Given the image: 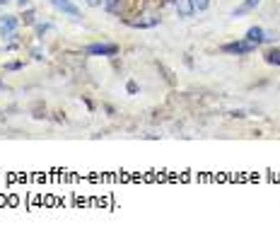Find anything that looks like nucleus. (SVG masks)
I'll return each instance as SVG.
<instances>
[{
  "label": "nucleus",
  "mask_w": 280,
  "mask_h": 237,
  "mask_svg": "<svg viewBox=\"0 0 280 237\" xmlns=\"http://www.w3.org/2000/svg\"><path fill=\"white\" fill-rule=\"evenodd\" d=\"M17 25H20V20L14 15H2L0 17V37H2V42H12L17 37Z\"/></svg>",
  "instance_id": "1"
},
{
  "label": "nucleus",
  "mask_w": 280,
  "mask_h": 237,
  "mask_svg": "<svg viewBox=\"0 0 280 237\" xmlns=\"http://www.w3.org/2000/svg\"><path fill=\"white\" fill-rule=\"evenodd\" d=\"M252 51H256V46L252 42H230L222 44V54H230V56H249Z\"/></svg>",
  "instance_id": "2"
},
{
  "label": "nucleus",
  "mask_w": 280,
  "mask_h": 237,
  "mask_svg": "<svg viewBox=\"0 0 280 237\" xmlns=\"http://www.w3.org/2000/svg\"><path fill=\"white\" fill-rule=\"evenodd\" d=\"M87 56H116L118 54V44H109V42H102V44H90L84 49Z\"/></svg>",
  "instance_id": "3"
},
{
  "label": "nucleus",
  "mask_w": 280,
  "mask_h": 237,
  "mask_svg": "<svg viewBox=\"0 0 280 237\" xmlns=\"http://www.w3.org/2000/svg\"><path fill=\"white\" fill-rule=\"evenodd\" d=\"M54 8H56L58 13L68 15V17H72V20H80L82 17V13H80V8L72 3V0H48Z\"/></svg>",
  "instance_id": "4"
},
{
  "label": "nucleus",
  "mask_w": 280,
  "mask_h": 237,
  "mask_svg": "<svg viewBox=\"0 0 280 237\" xmlns=\"http://www.w3.org/2000/svg\"><path fill=\"white\" fill-rule=\"evenodd\" d=\"M258 5H261V0H244L242 5H237V8L230 13V17H242V15H249V13H254Z\"/></svg>",
  "instance_id": "5"
},
{
  "label": "nucleus",
  "mask_w": 280,
  "mask_h": 237,
  "mask_svg": "<svg viewBox=\"0 0 280 237\" xmlns=\"http://www.w3.org/2000/svg\"><path fill=\"white\" fill-rule=\"evenodd\" d=\"M246 42H252L254 46H261V44H266V32L261 27H252L246 32V37H244Z\"/></svg>",
  "instance_id": "6"
},
{
  "label": "nucleus",
  "mask_w": 280,
  "mask_h": 237,
  "mask_svg": "<svg viewBox=\"0 0 280 237\" xmlns=\"http://www.w3.org/2000/svg\"><path fill=\"white\" fill-rule=\"evenodd\" d=\"M174 8H176L179 17H184V20H188L191 15L196 13V10H194V5H191V0H174Z\"/></svg>",
  "instance_id": "7"
},
{
  "label": "nucleus",
  "mask_w": 280,
  "mask_h": 237,
  "mask_svg": "<svg viewBox=\"0 0 280 237\" xmlns=\"http://www.w3.org/2000/svg\"><path fill=\"white\" fill-rule=\"evenodd\" d=\"M266 63H270V66H280V49H270V51H266Z\"/></svg>",
  "instance_id": "8"
},
{
  "label": "nucleus",
  "mask_w": 280,
  "mask_h": 237,
  "mask_svg": "<svg viewBox=\"0 0 280 237\" xmlns=\"http://www.w3.org/2000/svg\"><path fill=\"white\" fill-rule=\"evenodd\" d=\"M104 8H106V13L118 15L121 13V0H104Z\"/></svg>",
  "instance_id": "9"
},
{
  "label": "nucleus",
  "mask_w": 280,
  "mask_h": 237,
  "mask_svg": "<svg viewBox=\"0 0 280 237\" xmlns=\"http://www.w3.org/2000/svg\"><path fill=\"white\" fill-rule=\"evenodd\" d=\"M191 5H194L196 13H206L210 8V0H191Z\"/></svg>",
  "instance_id": "10"
},
{
  "label": "nucleus",
  "mask_w": 280,
  "mask_h": 237,
  "mask_svg": "<svg viewBox=\"0 0 280 237\" xmlns=\"http://www.w3.org/2000/svg\"><path fill=\"white\" fill-rule=\"evenodd\" d=\"M48 29H54V25H48V22H46V25H36V37L44 39V34H46Z\"/></svg>",
  "instance_id": "11"
},
{
  "label": "nucleus",
  "mask_w": 280,
  "mask_h": 237,
  "mask_svg": "<svg viewBox=\"0 0 280 237\" xmlns=\"http://www.w3.org/2000/svg\"><path fill=\"white\" fill-rule=\"evenodd\" d=\"M34 17H36V13L29 8L27 13H24V25H34Z\"/></svg>",
  "instance_id": "12"
},
{
  "label": "nucleus",
  "mask_w": 280,
  "mask_h": 237,
  "mask_svg": "<svg viewBox=\"0 0 280 237\" xmlns=\"http://www.w3.org/2000/svg\"><path fill=\"white\" fill-rule=\"evenodd\" d=\"M126 90H128V92H130V95H136V92H138V85L133 83V80H128V85H126Z\"/></svg>",
  "instance_id": "13"
},
{
  "label": "nucleus",
  "mask_w": 280,
  "mask_h": 237,
  "mask_svg": "<svg viewBox=\"0 0 280 237\" xmlns=\"http://www.w3.org/2000/svg\"><path fill=\"white\" fill-rule=\"evenodd\" d=\"M5 68L8 70H22V63H20V61H14V63H8Z\"/></svg>",
  "instance_id": "14"
},
{
  "label": "nucleus",
  "mask_w": 280,
  "mask_h": 237,
  "mask_svg": "<svg viewBox=\"0 0 280 237\" xmlns=\"http://www.w3.org/2000/svg\"><path fill=\"white\" fill-rule=\"evenodd\" d=\"M87 5L90 8H99V5H104V0H87Z\"/></svg>",
  "instance_id": "15"
},
{
  "label": "nucleus",
  "mask_w": 280,
  "mask_h": 237,
  "mask_svg": "<svg viewBox=\"0 0 280 237\" xmlns=\"http://www.w3.org/2000/svg\"><path fill=\"white\" fill-rule=\"evenodd\" d=\"M17 3H20V8H24V5H27L29 0H17Z\"/></svg>",
  "instance_id": "16"
},
{
  "label": "nucleus",
  "mask_w": 280,
  "mask_h": 237,
  "mask_svg": "<svg viewBox=\"0 0 280 237\" xmlns=\"http://www.w3.org/2000/svg\"><path fill=\"white\" fill-rule=\"evenodd\" d=\"M8 3H10V0H0V5H8Z\"/></svg>",
  "instance_id": "17"
}]
</instances>
